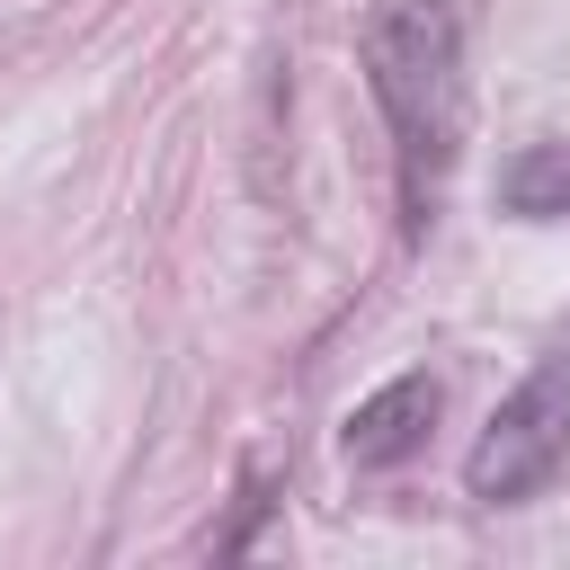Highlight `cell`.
Here are the masks:
<instances>
[{"label":"cell","mask_w":570,"mask_h":570,"mask_svg":"<svg viewBox=\"0 0 570 570\" xmlns=\"http://www.w3.org/2000/svg\"><path fill=\"white\" fill-rule=\"evenodd\" d=\"M365 89L392 125L401 223L428 232L445 169L463 151V18L454 0H374L365 18Z\"/></svg>","instance_id":"cell-1"},{"label":"cell","mask_w":570,"mask_h":570,"mask_svg":"<svg viewBox=\"0 0 570 570\" xmlns=\"http://www.w3.org/2000/svg\"><path fill=\"white\" fill-rule=\"evenodd\" d=\"M561 463H570V347H552V356L490 410V428H481L472 454H463V490H472L481 508H517V499H534Z\"/></svg>","instance_id":"cell-2"},{"label":"cell","mask_w":570,"mask_h":570,"mask_svg":"<svg viewBox=\"0 0 570 570\" xmlns=\"http://www.w3.org/2000/svg\"><path fill=\"white\" fill-rule=\"evenodd\" d=\"M436 410H445L436 374H392L383 392H365V401L347 410V428H338V454H347L356 472H392V463H410V454L428 445Z\"/></svg>","instance_id":"cell-3"},{"label":"cell","mask_w":570,"mask_h":570,"mask_svg":"<svg viewBox=\"0 0 570 570\" xmlns=\"http://www.w3.org/2000/svg\"><path fill=\"white\" fill-rule=\"evenodd\" d=\"M499 205L517 223H570V142H525L499 169Z\"/></svg>","instance_id":"cell-4"}]
</instances>
